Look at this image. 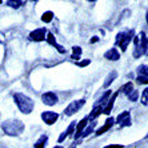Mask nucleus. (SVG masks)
Returning <instances> with one entry per match:
<instances>
[{
  "label": "nucleus",
  "mask_w": 148,
  "mask_h": 148,
  "mask_svg": "<svg viewBox=\"0 0 148 148\" xmlns=\"http://www.w3.org/2000/svg\"><path fill=\"white\" fill-rule=\"evenodd\" d=\"M93 127H95V123H91V124H90V127H88V128H86V130L83 131V134H82V136H83V138H86V136H88V135H90L91 132L93 131Z\"/></svg>",
  "instance_id": "6ab92c4d"
},
{
  "label": "nucleus",
  "mask_w": 148,
  "mask_h": 148,
  "mask_svg": "<svg viewBox=\"0 0 148 148\" xmlns=\"http://www.w3.org/2000/svg\"><path fill=\"white\" fill-rule=\"evenodd\" d=\"M87 123H88V117H84V119L77 124V127H76V132H75V139H77V138L82 136V134H83V131H84V127L87 125Z\"/></svg>",
  "instance_id": "6e6552de"
},
{
  "label": "nucleus",
  "mask_w": 148,
  "mask_h": 148,
  "mask_svg": "<svg viewBox=\"0 0 148 148\" xmlns=\"http://www.w3.org/2000/svg\"><path fill=\"white\" fill-rule=\"evenodd\" d=\"M99 40V38L97 36H93V39H91V43H95V41H97Z\"/></svg>",
  "instance_id": "c756f323"
},
{
  "label": "nucleus",
  "mask_w": 148,
  "mask_h": 148,
  "mask_svg": "<svg viewBox=\"0 0 148 148\" xmlns=\"http://www.w3.org/2000/svg\"><path fill=\"white\" fill-rule=\"evenodd\" d=\"M72 51H73V55H75V56H80V55H82V48H80V47H73Z\"/></svg>",
  "instance_id": "393cba45"
},
{
  "label": "nucleus",
  "mask_w": 148,
  "mask_h": 148,
  "mask_svg": "<svg viewBox=\"0 0 148 148\" xmlns=\"http://www.w3.org/2000/svg\"><path fill=\"white\" fill-rule=\"evenodd\" d=\"M115 77H116V72H112V73H111V75L107 77V79H106V83H104V87L107 88V87L110 86L111 83L114 82V79H115Z\"/></svg>",
  "instance_id": "a211bd4d"
},
{
  "label": "nucleus",
  "mask_w": 148,
  "mask_h": 148,
  "mask_svg": "<svg viewBox=\"0 0 148 148\" xmlns=\"http://www.w3.org/2000/svg\"><path fill=\"white\" fill-rule=\"evenodd\" d=\"M58 117H59V115L56 114V112H52V111H45V112L41 114V119L44 120V123L48 124V125L55 123V121L58 120Z\"/></svg>",
  "instance_id": "39448f33"
},
{
  "label": "nucleus",
  "mask_w": 148,
  "mask_h": 148,
  "mask_svg": "<svg viewBox=\"0 0 148 148\" xmlns=\"http://www.w3.org/2000/svg\"><path fill=\"white\" fill-rule=\"evenodd\" d=\"M52 17H53V14H52L51 11H47V12H44V14H43L41 20L44 21V23H49V21L52 20Z\"/></svg>",
  "instance_id": "dca6fc26"
},
{
  "label": "nucleus",
  "mask_w": 148,
  "mask_h": 148,
  "mask_svg": "<svg viewBox=\"0 0 148 148\" xmlns=\"http://www.w3.org/2000/svg\"><path fill=\"white\" fill-rule=\"evenodd\" d=\"M47 40H48V43H49V44L55 45V47H56V48H58V51L60 52V53H64V52H66V49L63 48L62 45L56 44V40H55V38H53V35H52V34H48V38H47Z\"/></svg>",
  "instance_id": "9b49d317"
},
{
  "label": "nucleus",
  "mask_w": 148,
  "mask_h": 148,
  "mask_svg": "<svg viewBox=\"0 0 148 148\" xmlns=\"http://www.w3.org/2000/svg\"><path fill=\"white\" fill-rule=\"evenodd\" d=\"M132 83H127V84H125V86L123 87V88H121V92H124V93H131L132 92Z\"/></svg>",
  "instance_id": "aec40b11"
},
{
  "label": "nucleus",
  "mask_w": 148,
  "mask_h": 148,
  "mask_svg": "<svg viewBox=\"0 0 148 148\" xmlns=\"http://www.w3.org/2000/svg\"><path fill=\"white\" fill-rule=\"evenodd\" d=\"M41 100H43V103L47 104V106H55V104L58 103V96H56L53 92H45V93H43Z\"/></svg>",
  "instance_id": "423d86ee"
},
{
  "label": "nucleus",
  "mask_w": 148,
  "mask_h": 148,
  "mask_svg": "<svg viewBox=\"0 0 148 148\" xmlns=\"http://www.w3.org/2000/svg\"><path fill=\"white\" fill-rule=\"evenodd\" d=\"M7 4L10 7H14V8H19L20 5L24 4V1H7Z\"/></svg>",
  "instance_id": "b1692460"
},
{
  "label": "nucleus",
  "mask_w": 148,
  "mask_h": 148,
  "mask_svg": "<svg viewBox=\"0 0 148 148\" xmlns=\"http://www.w3.org/2000/svg\"><path fill=\"white\" fill-rule=\"evenodd\" d=\"M128 117H130V112H128V111H124L123 114H120L119 115V116H117V123H121V121L123 120H125V119H128Z\"/></svg>",
  "instance_id": "f3484780"
},
{
  "label": "nucleus",
  "mask_w": 148,
  "mask_h": 148,
  "mask_svg": "<svg viewBox=\"0 0 148 148\" xmlns=\"http://www.w3.org/2000/svg\"><path fill=\"white\" fill-rule=\"evenodd\" d=\"M104 148H123V145H119V144H116V145H107V147H104Z\"/></svg>",
  "instance_id": "cd10ccee"
},
{
  "label": "nucleus",
  "mask_w": 148,
  "mask_h": 148,
  "mask_svg": "<svg viewBox=\"0 0 148 148\" xmlns=\"http://www.w3.org/2000/svg\"><path fill=\"white\" fill-rule=\"evenodd\" d=\"M138 83H140V84H143V83H148V77H141V76H139Z\"/></svg>",
  "instance_id": "bb28decb"
},
{
  "label": "nucleus",
  "mask_w": 148,
  "mask_h": 148,
  "mask_svg": "<svg viewBox=\"0 0 148 148\" xmlns=\"http://www.w3.org/2000/svg\"><path fill=\"white\" fill-rule=\"evenodd\" d=\"M15 103L17 104L19 110L23 112V114H31L32 110H34L35 104L32 101V99H29L28 96H25L24 93H15Z\"/></svg>",
  "instance_id": "f257e3e1"
},
{
  "label": "nucleus",
  "mask_w": 148,
  "mask_h": 148,
  "mask_svg": "<svg viewBox=\"0 0 148 148\" xmlns=\"http://www.w3.org/2000/svg\"><path fill=\"white\" fill-rule=\"evenodd\" d=\"M55 148H62V147H55Z\"/></svg>",
  "instance_id": "473e14b6"
},
{
  "label": "nucleus",
  "mask_w": 148,
  "mask_h": 148,
  "mask_svg": "<svg viewBox=\"0 0 148 148\" xmlns=\"http://www.w3.org/2000/svg\"><path fill=\"white\" fill-rule=\"evenodd\" d=\"M147 23H148V12H147Z\"/></svg>",
  "instance_id": "2f4dec72"
},
{
  "label": "nucleus",
  "mask_w": 148,
  "mask_h": 148,
  "mask_svg": "<svg viewBox=\"0 0 148 148\" xmlns=\"http://www.w3.org/2000/svg\"><path fill=\"white\" fill-rule=\"evenodd\" d=\"M112 125H114V119H112V117H110V119H108V120L106 121V124H104L103 127L96 131V135H101V134H104V132L107 131V130H110V128L112 127Z\"/></svg>",
  "instance_id": "9d476101"
},
{
  "label": "nucleus",
  "mask_w": 148,
  "mask_h": 148,
  "mask_svg": "<svg viewBox=\"0 0 148 148\" xmlns=\"http://www.w3.org/2000/svg\"><path fill=\"white\" fill-rule=\"evenodd\" d=\"M87 64H90V60H86V62H82V63H80V64H79V66H87Z\"/></svg>",
  "instance_id": "c85d7f7f"
},
{
  "label": "nucleus",
  "mask_w": 148,
  "mask_h": 148,
  "mask_svg": "<svg viewBox=\"0 0 148 148\" xmlns=\"http://www.w3.org/2000/svg\"><path fill=\"white\" fill-rule=\"evenodd\" d=\"M45 35H47V29L45 28H38L29 34V39L35 41H41L45 39Z\"/></svg>",
  "instance_id": "20e7f679"
},
{
  "label": "nucleus",
  "mask_w": 148,
  "mask_h": 148,
  "mask_svg": "<svg viewBox=\"0 0 148 148\" xmlns=\"http://www.w3.org/2000/svg\"><path fill=\"white\" fill-rule=\"evenodd\" d=\"M75 123H76V121H72V123H71V125H69V127H68V130H67L66 132H63V134L60 135V138H59V141H60V143H62V141L64 140V139H66L67 136H68V135H71V134H72L73 128H75Z\"/></svg>",
  "instance_id": "ddd939ff"
},
{
  "label": "nucleus",
  "mask_w": 148,
  "mask_h": 148,
  "mask_svg": "<svg viewBox=\"0 0 148 148\" xmlns=\"http://www.w3.org/2000/svg\"><path fill=\"white\" fill-rule=\"evenodd\" d=\"M47 140H48V138H47L45 135L40 136V139H39V140L35 143V148H44L45 144H47Z\"/></svg>",
  "instance_id": "4468645a"
},
{
  "label": "nucleus",
  "mask_w": 148,
  "mask_h": 148,
  "mask_svg": "<svg viewBox=\"0 0 148 148\" xmlns=\"http://www.w3.org/2000/svg\"><path fill=\"white\" fill-rule=\"evenodd\" d=\"M127 96H128V99L131 100V101H136V100H138V96H139V92L138 91H132L131 93H128Z\"/></svg>",
  "instance_id": "5701e85b"
},
{
  "label": "nucleus",
  "mask_w": 148,
  "mask_h": 148,
  "mask_svg": "<svg viewBox=\"0 0 148 148\" xmlns=\"http://www.w3.org/2000/svg\"><path fill=\"white\" fill-rule=\"evenodd\" d=\"M3 130L7 135H11V136H17L20 135L24 130V124L19 120H12V121H5L3 124Z\"/></svg>",
  "instance_id": "f03ea898"
},
{
  "label": "nucleus",
  "mask_w": 148,
  "mask_h": 148,
  "mask_svg": "<svg viewBox=\"0 0 148 148\" xmlns=\"http://www.w3.org/2000/svg\"><path fill=\"white\" fill-rule=\"evenodd\" d=\"M138 72H139V76H141V77H147L148 76V66H140L138 68Z\"/></svg>",
  "instance_id": "2eb2a0df"
},
{
  "label": "nucleus",
  "mask_w": 148,
  "mask_h": 148,
  "mask_svg": "<svg viewBox=\"0 0 148 148\" xmlns=\"http://www.w3.org/2000/svg\"><path fill=\"white\" fill-rule=\"evenodd\" d=\"M131 124V117H128V119H125V120L121 121V127H124V125H130Z\"/></svg>",
  "instance_id": "a878e982"
},
{
  "label": "nucleus",
  "mask_w": 148,
  "mask_h": 148,
  "mask_svg": "<svg viewBox=\"0 0 148 148\" xmlns=\"http://www.w3.org/2000/svg\"><path fill=\"white\" fill-rule=\"evenodd\" d=\"M0 4H1V1H0Z\"/></svg>",
  "instance_id": "72a5a7b5"
},
{
  "label": "nucleus",
  "mask_w": 148,
  "mask_h": 148,
  "mask_svg": "<svg viewBox=\"0 0 148 148\" xmlns=\"http://www.w3.org/2000/svg\"><path fill=\"white\" fill-rule=\"evenodd\" d=\"M110 96H111V91L108 90L107 92L104 93L103 96H101V97H100V99H99V106H101V104H104V103H106V100H107Z\"/></svg>",
  "instance_id": "4be33fe9"
},
{
  "label": "nucleus",
  "mask_w": 148,
  "mask_h": 148,
  "mask_svg": "<svg viewBox=\"0 0 148 148\" xmlns=\"http://www.w3.org/2000/svg\"><path fill=\"white\" fill-rule=\"evenodd\" d=\"M100 114H103V107H101V106H99L97 108H93L92 114H90V116H88V121H90V120H95V119H96Z\"/></svg>",
  "instance_id": "f8f14e48"
},
{
  "label": "nucleus",
  "mask_w": 148,
  "mask_h": 148,
  "mask_svg": "<svg viewBox=\"0 0 148 148\" xmlns=\"http://www.w3.org/2000/svg\"><path fill=\"white\" fill-rule=\"evenodd\" d=\"M84 101H86L84 99L77 100V101H72V103H71L68 107L66 108V111H64V115H66V116H71V115H73L76 111H79L80 108L84 106Z\"/></svg>",
  "instance_id": "7ed1b4c3"
},
{
  "label": "nucleus",
  "mask_w": 148,
  "mask_h": 148,
  "mask_svg": "<svg viewBox=\"0 0 148 148\" xmlns=\"http://www.w3.org/2000/svg\"><path fill=\"white\" fill-rule=\"evenodd\" d=\"M141 103L144 106H148V88H145L143 91V95H141Z\"/></svg>",
  "instance_id": "412c9836"
},
{
  "label": "nucleus",
  "mask_w": 148,
  "mask_h": 148,
  "mask_svg": "<svg viewBox=\"0 0 148 148\" xmlns=\"http://www.w3.org/2000/svg\"><path fill=\"white\" fill-rule=\"evenodd\" d=\"M145 53L148 55V40H147V48H145Z\"/></svg>",
  "instance_id": "7c9ffc66"
},
{
  "label": "nucleus",
  "mask_w": 148,
  "mask_h": 148,
  "mask_svg": "<svg viewBox=\"0 0 148 148\" xmlns=\"http://www.w3.org/2000/svg\"><path fill=\"white\" fill-rule=\"evenodd\" d=\"M132 35H134V31H130V32H127V34H124L123 40L119 43V44H120V47H121V49H127V45H128V43L131 41Z\"/></svg>",
  "instance_id": "1a4fd4ad"
},
{
  "label": "nucleus",
  "mask_w": 148,
  "mask_h": 148,
  "mask_svg": "<svg viewBox=\"0 0 148 148\" xmlns=\"http://www.w3.org/2000/svg\"><path fill=\"white\" fill-rule=\"evenodd\" d=\"M104 58L108 59V60L115 62V60H119V59H120V55H119V52H117L116 48H111L110 51H107L104 53Z\"/></svg>",
  "instance_id": "0eeeda50"
}]
</instances>
